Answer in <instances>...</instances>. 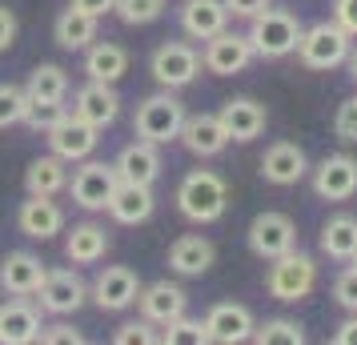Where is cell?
Wrapping results in <instances>:
<instances>
[{
  "mask_svg": "<svg viewBox=\"0 0 357 345\" xmlns=\"http://www.w3.org/2000/svg\"><path fill=\"white\" fill-rule=\"evenodd\" d=\"M177 209L193 225H213L229 209V185L213 169H193V173H185L177 189Z\"/></svg>",
  "mask_w": 357,
  "mask_h": 345,
  "instance_id": "6da1fadb",
  "label": "cell"
},
{
  "mask_svg": "<svg viewBox=\"0 0 357 345\" xmlns=\"http://www.w3.org/2000/svg\"><path fill=\"white\" fill-rule=\"evenodd\" d=\"M249 45H253V56H265V61H281L297 52V40H301V20L285 13V8H261L257 17H249Z\"/></svg>",
  "mask_w": 357,
  "mask_h": 345,
  "instance_id": "7a4b0ae2",
  "label": "cell"
},
{
  "mask_svg": "<svg viewBox=\"0 0 357 345\" xmlns=\"http://www.w3.org/2000/svg\"><path fill=\"white\" fill-rule=\"evenodd\" d=\"M349 49H354V36L345 33L337 20H321L313 29H301V40H297V56L313 72H329V68L345 65Z\"/></svg>",
  "mask_w": 357,
  "mask_h": 345,
  "instance_id": "3957f363",
  "label": "cell"
},
{
  "mask_svg": "<svg viewBox=\"0 0 357 345\" xmlns=\"http://www.w3.org/2000/svg\"><path fill=\"white\" fill-rule=\"evenodd\" d=\"M313 285H317V261L305 257V253H281L269 261V273H265V289L269 297L277 301H285V305H297V301H305L313 293Z\"/></svg>",
  "mask_w": 357,
  "mask_h": 345,
  "instance_id": "277c9868",
  "label": "cell"
},
{
  "mask_svg": "<svg viewBox=\"0 0 357 345\" xmlns=\"http://www.w3.org/2000/svg\"><path fill=\"white\" fill-rule=\"evenodd\" d=\"M181 125H185V105L173 97V89L165 93H153L137 105V116H132V129L141 141H153V145H169L181 137Z\"/></svg>",
  "mask_w": 357,
  "mask_h": 345,
  "instance_id": "5b68a950",
  "label": "cell"
},
{
  "mask_svg": "<svg viewBox=\"0 0 357 345\" xmlns=\"http://www.w3.org/2000/svg\"><path fill=\"white\" fill-rule=\"evenodd\" d=\"M116 185H121V177H116V164L89 161V157H84L81 169H77V173H73V181H68V193H73V201H77L81 209L100 213V209H109Z\"/></svg>",
  "mask_w": 357,
  "mask_h": 345,
  "instance_id": "8992f818",
  "label": "cell"
},
{
  "mask_svg": "<svg viewBox=\"0 0 357 345\" xmlns=\"http://www.w3.org/2000/svg\"><path fill=\"white\" fill-rule=\"evenodd\" d=\"M249 249L257 253L261 261H273L281 253L297 249V225H293L289 213H277V209H265L249 221Z\"/></svg>",
  "mask_w": 357,
  "mask_h": 345,
  "instance_id": "52a82bcc",
  "label": "cell"
},
{
  "mask_svg": "<svg viewBox=\"0 0 357 345\" xmlns=\"http://www.w3.org/2000/svg\"><path fill=\"white\" fill-rule=\"evenodd\" d=\"M197 72H201V52L185 40H165L153 52V81L161 89H185L197 81Z\"/></svg>",
  "mask_w": 357,
  "mask_h": 345,
  "instance_id": "ba28073f",
  "label": "cell"
},
{
  "mask_svg": "<svg viewBox=\"0 0 357 345\" xmlns=\"http://www.w3.org/2000/svg\"><path fill=\"white\" fill-rule=\"evenodd\" d=\"M201 65L209 68L213 77H237V72H245V68L253 65V45H249V36L221 29L217 36L205 40Z\"/></svg>",
  "mask_w": 357,
  "mask_h": 345,
  "instance_id": "9c48e42d",
  "label": "cell"
},
{
  "mask_svg": "<svg viewBox=\"0 0 357 345\" xmlns=\"http://www.w3.org/2000/svg\"><path fill=\"white\" fill-rule=\"evenodd\" d=\"M137 293H141V277L129 265H105L97 273V281H93V301L105 313H121L129 305H137Z\"/></svg>",
  "mask_w": 357,
  "mask_h": 345,
  "instance_id": "30bf717a",
  "label": "cell"
},
{
  "mask_svg": "<svg viewBox=\"0 0 357 345\" xmlns=\"http://www.w3.org/2000/svg\"><path fill=\"white\" fill-rule=\"evenodd\" d=\"M97 132L100 129H93V125L81 121L77 113H65L45 137H49V148L61 161H84V157H93V148H97V141H100Z\"/></svg>",
  "mask_w": 357,
  "mask_h": 345,
  "instance_id": "8fae6325",
  "label": "cell"
},
{
  "mask_svg": "<svg viewBox=\"0 0 357 345\" xmlns=\"http://www.w3.org/2000/svg\"><path fill=\"white\" fill-rule=\"evenodd\" d=\"M36 301H40V309L52 313V317H68V313H77L84 305V297H89V289H84V281L73 273V269H52V273H45V281H40V289H36Z\"/></svg>",
  "mask_w": 357,
  "mask_h": 345,
  "instance_id": "7c38bea8",
  "label": "cell"
},
{
  "mask_svg": "<svg viewBox=\"0 0 357 345\" xmlns=\"http://www.w3.org/2000/svg\"><path fill=\"white\" fill-rule=\"evenodd\" d=\"M313 193L321 201H349L357 193V157L333 153L313 169Z\"/></svg>",
  "mask_w": 357,
  "mask_h": 345,
  "instance_id": "4fadbf2b",
  "label": "cell"
},
{
  "mask_svg": "<svg viewBox=\"0 0 357 345\" xmlns=\"http://www.w3.org/2000/svg\"><path fill=\"white\" fill-rule=\"evenodd\" d=\"M217 116H221V125H225L229 141H241V145L257 141L261 132H265V125H269L265 105H257L253 97H233V100H225Z\"/></svg>",
  "mask_w": 357,
  "mask_h": 345,
  "instance_id": "5bb4252c",
  "label": "cell"
},
{
  "mask_svg": "<svg viewBox=\"0 0 357 345\" xmlns=\"http://www.w3.org/2000/svg\"><path fill=\"white\" fill-rule=\"evenodd\" d=\"M309 173V161H305V148L293 145V141H277V145L265 148V157H261V177L277 189H285V185H297L301 177Z\"/></svg>",
  "mask_w": 357,
  "mask_h": 345,
  "instance_id": "9a60e30c",
  "label": "cell"
},
{
  "mask_svg": "<svg viewBox=\"0 0 357 345\" xmlns=\"http://www.w3.org/2000/svg\"><path fill=\"white\" fill-rule=\"evenodd\" d=\"M181 145L189 148L193 157H217L221 148L229 145V132L221 125V116L217 113H185V125H181Z\"/></svg>",
  "mask_w": 357,
  "mask_h": 345,
  "instance_id": "2e32d148",
  "label": "cell"
},
{
  "mask_svg": "<svg viewBox=\"0 0 357 345\" xmlns=\"http://www.w3.org/2000/svg\"><path fill=\"white\" fill-rule=\"evenodd\" d=\"M205 333L217 345H241L253 333V313L245 305H237V301H217L209 309V317H205Z\"/></svg>",
  "mask_w": 357,
  "mask_h": 345,
  "instance_id": "e0dca14e",
  "label": "cell"
},
{
  "mask_svg": "<svg viewBox=\"0 0 357 345\" xmlns=\"http://www.w3.org/2000/svg\"><path fill=\"white\" fill-rule=\"evenodd\" d=\"M40 309L29 305L24 297L0 305V345H33L40 342Z\"/></svg>",
  "mask_w": 357,
  "mask_h": 345,
  "instance_id": "ac0fdd59",
  "label": "cell"
},
{
  "mask_svg": "<svg viewBox=\"0 0 357 345\" xmlns=\"http://www.w3.org/2000/svg\"><path fill=\"white\" fill-rule=\"evenodd\" d=\"M137 305H141V317H145V321H153V325H169L173 317L185 313L189 297H185V289L173 285V281H153V285H145V289L137 293Z\"/></svg>",
  "mask_w": 357,
  "mask_h": 345,
  "instance_id": "d6986e66",
  "label": "cell"
},
{
  "mask_svg": "<svg viewBox=\"0 0 357 345\" xmlns=\"http://www.w3.org/2000/svg\"><path fill=\"white\" fill-rule=\"evenodd\" d=\"M73 113L81 116V121H89L93 129H109L116 121V113H121V97H116L113 84L89 81L81 93H77V100H73Z\"/></svg>",
  "mask_w": 357,
  "mask_h": 345,
  "instance_id": "ffe728a7",
  "label": "cell"
},
{
  "mask_svg": "<svg viewBox=\"0 0 357 345\" xmlns=\"http://www.w3.org/2000/svg\"><path fill=\"white\" fill-rule=\"evenodd\" d=\"M17 225H20L24 237H33V241H49V237H56V233L65 229V209H61L52 197H36V193H29V201L20 205V213H17Z\"/></svg>",
  "mask_w": 357,
  "mask_h": 345,
  "instance_id": "44dd1931",
  "label": "cell"
},
{
  "mask_svg": "<svg viewBox=\"0 0 357 345\" xmlns=\"http://www.w3.org/2000/svg\"><path fill=\"white\" fill-rule=\"evenodd\" d=\"M45 273H49V269L40 265V257L17 249V253H8L4 265H0V289H4V293H13V297H33L36 289H40Z\"/></svg>",
  "mask_w": 357,
  "mask_h": 345,
  "instance_id": "7402d4cb",
  "label": "cell"
},
{
  "mask_svg": "<svg viewBox=\"0 0 357 345\" xmlns=\"http://www.w3.org/2000/svg\"><path fill=\"white\" fill-rule=\"evenodd\" d=\"M213 261H217V249L201 233H185L169 245V269L181 277H201V273H209Z\"/></svg>",
  "mask_w": 357,
  "mask_h": 345,
  "instance_id": "603a6c76",
  "label": "cell"
},
{
  "mask_svg": "<svg viewBox=\"0 0 357 345\" xmlns=\"http://www.w3.org/2000/svg\"><path fill=\"white\" fill-rule=\"evenodd\" d=\"M161 145H153V141H132V145L121 148V157H116V177L121 181H132V185H153L161 177Z\"/></svg>",
  "mask_w": 357,
  "mask_h": 345,
  "instance_id": "cb8c5ba5",
  "label": "cell"
},
{
  "mask_svg": "<svg viewBox=\"0 0 357 345\" xmlns=\"http://www.w3.org/2000/svg\"><path fill=\"white\" fill-rule=\"evenodd\" d=\"M157 209V201H153V185H132V181H121L113 189V201H109V213L113 221L121 225H141L149 221Z\"/></svg>",
  "mask_w": 357,
  "mask_h": 345,
  "instance_id": "d4e9b609",
  "label": "cell"
},
{
  "mask_svg": "<svg viewBox=\"0 0 357 345\" xmlns=\"http://www.w3.org/2000/svg\"><path fill=\"white\" fill-rule=\"evenodd\" d=\"M229 24V8L225 0H185L181 8V29L193 40H209Z\"/></svg>",
  "mask_w": 357,
  "mask_h": 345,
  "instance_id": "484cf974",
  "label": "cell"
},
{
  "mask_svg": "<svg viewBox=\"0 0 357 345\" xmlns=\"http://www.w3.org/2000/svg\"><path fill=\"white\" fill-rule=\"evenodd\" d=\"M84 72H89V81L116 84L129 72V52L121 49V45H113V40L89 45V52H84Z\"/></svg>",
  "mask_w": 357,
  "mask_h": 345,
  "instance_id": "4316f807",
  "label": "cell"
},
{
  "mask_svg": "<svg viewBox=\"0 0 357 345\" xmlns=\"http://www.w3.org/2000/svg\"><path fill=\"white\" fill-rule=\"evenodd\" d=\"M109 253V233L93 225V221H81V225H73L65 241V257L73 265H97L100 257Z\"/></svg>",
  "mask_w": 357,
  "mask_h": 345,
  "instance_id": "83f0119b",
  "label": "cell"
},
{
  "mask_svg": "<svg viewBox=\"0 0 357 345\" xmlns=\"http://www.w3.org/2000/svg\"><path fill=\"white\" fill-rule=\"evenodd\" d=\"M24 189L36 193V197H56V193H65L68 189V169L65 161L49 153V157H36L29 169H24Z\"/></svg>",
  "mask_w": 357,
  "mask_h": 345,
  "instance_id": "f1b7e54d",
  "label": "cell"
},
{
  "mask_svg": "<svg viewBox=\"0 0 357 345\" xmlns=\"http://www.w3.org/2000/svg\"><path fill=\"white\" fill-rule=\"evenodd\" d=\"M321 253L333 261H354L357 253V217L337 213L321 225Z\"/></svg>",
  "mask_w": 357,
  "mask_h": 345,
  "instance_id": "f546056e",
  "label": "cell"
},
{
  "mask_svg": "<svg viewBox=\"0 0 357 345\" xmlns=\"http://www.w3.org/2000/svg\"><path fill=\"white\" fill-rule=\"evenodd\" d=\"M93 40H97V17H89V13L68 4L65 13L56 17V45L77 52V49H89Z\"/></svg>",
  "mask_w": 357,
  "mask_h": 345,
  "instance_id": "4dcf8cb0",
  "label": "cell"
},
{
  "mask_svg": "<svg viewBox=\"0 0 357 345\" xmlns=\"http://www.w3.org/2000/svg\"><path fill=\"white\" fill-rule=\"evenodd\" d=\"M24 93H29V100H56V105H65V97H68V72L61 65H36L33 72H29Z\"/></svg>",
  "mask_w": 357,
  "mask_h": 345,
  "instance_id": "1f68e13d",
  "label": "cell"
},
{
  "mask_svg": "<svg viewBox=\"0 0 357 345\" xmlns=\"http://www.w3.org/2000/svg\"><path fill=\"white\" fill-rule=\"evenodd\" d=\"M249 342L257 345H305V329L293 317H269L265 325H253Z\"/></svg>",
  "mask_w": 357,
  "mask_h": 345,
  "instance_id": "d6a6232c",
  "label": "cell"
},
{
  "mask_svg": "<svg viewBox=\"0 0 357 345\" xmlns=\"http://www.w3.org/2000/svg\"><path fill=\"white\" fill-rule=\"evenodd\" d=\"M161 342L165 345H205L209 333H205V321H193V317H173L169 325H161Z\"/></svg>",
  "mask_w": 357,
  "mask_h": 345,
  "instance_id": "836d02e7",
  "label": "cell"
},
{
  "mask_svg": "<svg viewBox=\"0 0 357 345\" xmlns=\"http://www.w3.org/2000/svg\"><path fill=\"white\" fill-rule=\"evenodd\" d=\"M113 13L125 20V24H132V29H137V24H153V20L161 17V13H165V0H116Z\"/></svg>",
  "mask_w": 357,
  "mask_h": 345,
  "instance_id": "e575fe53",
  "label": "cell"
},
{
  "mask_svg": "<svg viewBox=\"0 0 357 345\" xmlns=\"http://www.w3.org/2000/svg\"><path fill=\"white\" fill-rule=\"evenodd\" d=\"M24 109H29V93L17 89V84H0V129L20 125L24 121Z\"/></svg>",
  "mask_w": 357,
  "mask_h": 345,
  "instance_id": "d590c367",
  "label": "cell"
},
{
  "mask_svg": "<svg viewBox=\"0 0 357 345\" xmlns=\"http://www.w3.org/2000/svg\"><path fill=\"white\" fill-rule=\"evenodd\" d=\"M61 116H65V105H56V100H29V109H24V121H20V125H29L33 132H49Z\"/></svg>",
  "mask_w": 357,
  "mask_h": 345,
  "instance_id": "8d00e7d4",
  "label": "cell"
},
{
  "mask_svg": "<svg viewBox=\"0 0 357 345\" xmlns=\"http://www.w3.org/2000/svg\"><path fill=\"white\" fill-rule=\"evenodd\" d=\"M161 342V333H157V325L153 321H125V325L116 329V345H153Z\"/></svg>",
  "mask_w": 357,
  "mask_h": 345,
  "instance_id": "74e56055",
  "label": "cell"
},
{
  "mask_svg": "<svg viewBox=\"0 0 357 345\" xmlns=\"http://www.w3.org/2000/svg\"><path fill=\"white\" fill-rule=\"evenodd\" d=\"M333 132H337V141H345V145H354V141H357V93L349 100H341V105H337Z\"/></svg>",
  "mask_w": 357,
  "mask_h": 345,
  "instance_id": "f35d334b",
  "label": "cell"
},
{
  "mask_svg": "<svg viewBox=\"0 0 357 345\" xmlns=\"http://www.w3.org/2000/svg\"><path fill=\"white\" fill-rule=\"evenodd\" d=\"M333 301H337L341 309L357 313V269H354V265H349V269L333 281Z\"/></svg>",
  "mask_w": 357,
  "mask_h": 345,
  "instance_id": "ab89813d",
  "label": "cell"
},
{
  "mask_svg": "<svg viewBox=\"0 0 357 345\" xmlns=\"http://www.w3.org/2000/svg\"><path fill=\"white\" fill-rule=\"evenodd\" d=\"M40 342H49V345H84V333L73 329L68 321H52V325H40Z\"/></svg>",
  "mask_w": 357,
  "mask_h": 345,
  "instance_id": "60d3db41",
  "label": "cell"
},
{
  "mask_svg": "<svg viewBox=\"0 0 357 345\" xmlns=\"http://www.w3.org/2000/svg\"><path fill=\"white\" fill-rule=\"evenodd\" d=\"M333 20H337L349 36H357V0H337V4H333Z\"/></svg>",
  "mask_w": 357,
  "mask_h": 345,
  "instance_id": "b9f144b4",
  "label": "cell"
},
{
  "mask_svg": "<svg viewBox=\"0 0 357 345\" xmlns=\"http://www.w3.org/2000/svg\"><path fill=\"white\" fill-rule=\"evenodd\" d=\"M13 40H17V17L8 4H0V52L13 49Z\"/></svg>",
  "mask_w": 357,
  "mask_h": 345,
  "instance_id": "7bdbcfd3",
  "label": "cell"
},
{
  "mask_svg": "<svg viewBox=\"0 0 357 345\" xmlns=\"http://www.w3.org/2000/svg\"><path fill=\"white\" fill-rule=\"evenodd\" d=\"M225 8H229V17H257L261 8H269V0H225Z\"/></svg>",
  "mask_w": 357,
  "mask_h": 345,
  "instance_id": "ee69618b",
  "label": "cell"
},
{
  "mask_svg": "<svg viewBox=\"0 0 357 345\" xmlns=\"http://www.w3.org/2000/svg\"><path fill=\"white\" fill-rule=\"evenodd\" d=\"M73 8H81V13H89V17H105V13H113V4L116 0H68Z\"/></svg>",
  "mask_w": 357,
  "mask_h": 345,
  "instance_id": "f6af8a7d",
  "label": "cell"
},
{
  "mask_svg": "<svg viewBox=\"0 0 357 345\" xmlns=\"http://www.w3.org/2000/svg\"><path fill=\"white\" fill-rule=\"evenodd\" d=\"M333 342H337V345H357V313L349 317V321H341V325H337Z\"/></svg>",
  "mask_w": 357,
  "mask_h": 345,
  "instance_id": "bcb514c9",
  "label": "cell"
},
{
  "mask_svg": "<svg viewBox=\"0 0 357 345\" xmlns=\"http://www.w3.org/2000/svg\"><path fill=\"white\" fill-rule=\"evenodd\" d=\"M345 65H349V77L357 81V49H349V61H345Z\"/></svg>",
  "mask_w": 357,
  "mask_h": 345,
  "instance_id": "7dc6e473",
  "label": "cell"
},
{
  "mask_svg": "<svg viewBox=\"0 0 357 345\" xmlns=\"http://www.w3.org/2000/svg\"><path fill=\"white\" fill-rule=\"evenodd\" d=\"M354 269H357V253H354Z\"/></svg>",
  "mask_w": 357,
  "mask_h": 345,
  "instance_id": "c3c4849f",
  "label": "cell"
}]
</instances>
